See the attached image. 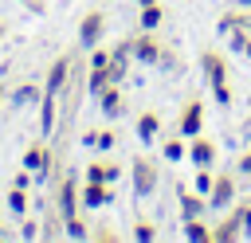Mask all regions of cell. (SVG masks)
<instances>
[{
	"label": "cell",
	"instance_id": "277c9868",
	"mask_svg": "<svg viewBox=\"0 0 251 243\" xmlns=\"http://www.w3.org/2000/svg\"><path fill=\"white\" fill-rule=\"evenodd\" d=\"M102 35H106V12L102 8H90L82 20H78V47H98L102 43Z\"/></svg>",
	"mask_w": 251,
	"mask_h": 243
},
{
	"label": "cell",
	"instance_id": "5b68a950",
	"mask_svg": "<svg viewBox=\"0 0 251 243\" xmlns=\"http://www.w3.org/2000/svg\"><path fill=\"white\" fill-rule=\"evenodd\" d=\"M78 204H82V200H78V180H75L71 172L59 176V184H55V208L63 212V223L78 216Z\"/></svg>",
	"mask_w": 251,
	"mask_h": 243
},
{
	"label": "cell",
	"instance_id": "d590c367",
	"mask_svg": "<svg viewBox=\"0 0 251 243\" xmlns=\"http://www.w3.org/2000/svg\"><path fill=\"white\" fill-rule=\"evenodd\" d=\"M4 35H8V24H4V20H0V39H4Z\"/></svg>",
	"mask_w": 251,
	"mask_h": 243
},
{
	"label": "cell",
	"instance_id": "83f0119b",
	"mask_svg": "<svg viewBox=\"0 0 251 243\" xmlns=\"http://www.w3.org/2000/svg\"><path fill=\"white\" fill-rule=\"evenodd\" d=\"M212 180H216V172H212V169H196V180H192V188L208 196V192H212Z\"/></svg>",
	"mask_w": 251,
	"mask_h": 243
},
{
	"label": "cell",
	"instance_id": "9c48e42d",
	"mask_svg": "<svg viewBox=\"0 0 251 243\" xmlns=\"http://www.w3.org/2000/svg\"><path fill=\"white\" fill-rule=\"evenodd\" d=\"M78 200H82V208H106L114 200V184L110 180H82Z\"/></svg>",
	"mask_w": 251,
	"mask_h": 243
},
{
	"label": "cell",
	"instance_id": "e0dca14e",
	"mask_svg": "<svg viewBox=\"0 0 251 243\" xmlns=\"http://www.w3.org/2000/svg\"><path fill=\"white\" fill-rule=\"evenodd\" d=\"M43 98V86H35V82H24V86H16L12 94H8V102L16 106V110H24V106H31V102H39Z\"/></svg>",
	"mask_w": 251,
	"mask_h": 243
},
{
	"label": "cell",
	"instance_id": "d6a6232c",
	"mask_svg": "<svg viewBox=\"0 0 251 243\" xmlns=\"http://www.w3.org/2000/svg\"><path fill=\"white\" fill-rule=\"evenodd\" d=\"M90 239H94V243H118V231H114V227H94Z\"/></svg>",
	"mask_w": 251,
	"mask_h": 243
},
{
	"label": "cell",
	"instance_id": "7c38bea8",
	"mask_svg": "<svg viewBox=\"0 0 251 243\" xmlns=\"http://www.w3.org/2000/svg\"><path fill=\"white\" fill-rule=\"evenodd\" d=\"M98 106H102V114L114 122V118H122L126 114V98H122V86L118 82H110V86H102L98 90Z\"/></svg>",
	"mask_w": 251,
	"mask_h": 243
},
{
	"label": "cell",
	"instance_id": "484cf974",
	"mask_svg": "<svg viewBox=\"0 0 251 243\" xmlns=\"http://www.w3.org/2000/svg\"><path fill=\"white\" fill-rule=\"evenodd\" d=\"M231 212H235V219L243 223V231H251V196H239V200L231 204Z\"/></svg>",
	"mask_w": 251,
	"mask_h": 243
},
{
	"label": "cell",
	"instance_id": "8fae6325",
	"mask_svg": "<svg viewBox=\"0 0 251 243\" xmlns=\"http://www.w3.org/2000/svg\"><path fill=\"white\" fill-rule=\"evenodd\" d=\"M24 169H31V176L47 180V169H51V149H47L43 141L27 145V149H24Z\"/></svg>",
	"mask_w": 251,
	"mask_h": 243
},
{
	"label": "cell",
	"instance_id": "ab89813d",
	"mask_svg": "<svg viewBox=\"0 0 251 243\" xmlns=\"http://www.w3.org/2000/svg\"><path fill=\"white\" fill-rule=\"evenodd\" d=\"M0 239H8V231H4V223H0Z\"/></svg>",
	"mask_w": 251,
	"mask_h": 243
},
{
	"label": "cell",
	"instance_id": "4fadbf2b",
	"mask_svg": "<svg viewBox=\"0 0 251 243\" xmlns=\"http://www.w3.org/2000/svg\"><path fill=\"white\" fill-rule=\"evenodd\" d=\"M208 212V196L196 192V188H180V219H192V216H204Z\"/></svg>",
	"mask_w": 251,
	"mask_h": 243
},
{
	"label": "cell",
	"instance_id": "ba28073f",
	"mask_svg": "<svg viewBox=\"0 0 251 243\" xmlns=\"http://www.w3.org/2000/svg\"><path fill=\"white\" fill-rule=\"evenodd\" d=\"M216 157H220V145H216L212 137H204V133L188 137V161H192L196 169H212Z\"/></svg>",
	"mask_w": 251,
	"mask_h": 243
},
{
	"label": "cell",
	"instance_id": "f546056e",
	"mask_svg": "<svg viewBox=\"0 0 251 243\" xmlns=\"http://www.w3.org/2000/svg\"><path fill=\"white\" fill-rule=\"evenodd\" d=\"M126 71H129V63H126V59H110V82H118V86H122Z\"/></svg>",
	"mask_w": 251,
	"mask_h": 243
},
{
	"label": "cell",
	"instance_id": "d4e9b609",
	"mask_svg": "<svg viewBox=\"0 0 251 243\" xmlns=\"http://www.w3.org/2000/svg\"><path fill=\"white\" fill-rule=\"evenodd\" d=\"M157 235H161V231H157L153 219H137V223H133V239H137V243H153Z\"/></svg>",
	"mask_w": 251,
	"mask_h": 243
},
{
	"label": "cell",
	"instance_id": "3957f363",
	"mask_svg": "<svg viewBox=\"0 0 251 243\" xmlns=\"http://www.w3.org/2000/svg\"><path fill=\"white\" fill-rule=\"evenodd\" d=\"M71 71H75V55L71 51H63L59 59H51V67H47V82H43V94H63L67 90V82H71Z\"/></svg>",
	"mask_w": 251,
	"mask_h": 243
},
{
	"label": "cell",
	"instance_id": "ac0fdd59",
	"mask_svg": "<svg viewBox=\"0 0 251 243\" xmlns=\"http://www.w3.org/2000/svg\"><path fill=\"white\" fill-rule=\"evenodd\" d=\"M55 118H59V98L43 94L39 98V125H43V133H55Z\"/></svg>",
	"mask_w": 251,
	"mask_h": 243
},
{
	"label": "cell",
	"instance_id": "836d02e7",
	"mask_svg": "<svg viewBox=\"0 0 251 243\" xmlns=\"http://www.w3.org/2000/svg\"><path fill=\"white\" fill-rule=\"evenodd\" d=\"M235 169H239V172H251V149H243V153H239V161H235Z\"/></svg>",
	"mask_w": 251,
	"mask_h": 243
},
{
	"label": "cell",
	"instance_id": "7402d4cb",
	"mask_svg": "<svg viewBox=\"0 0 251 243\" xmlns=\"http://www.w3.org/2000/svg\"><path fill=\"white\" fill-rule=\"evenodd\" d=\"M161 20H165V8H161V4H145L137 24H141L145 31H157V27H161Z\"/></svg>",
	"mask_w": 251,
	"mask_h": 243
},
{
	"label": "cell",
	"instance_id": "9a60e30c",
	"mask_svg": "<svg viewBox=\"0 0 251 243\" xmlns=\"http://www.w3.org/2000/svg\"><path fill=\"white\" fill-rule=\"evenodd\" d=\"M239 235H243V223L235 219V212H227L220 223H212V243H231Z\"/></svg>",
	"mask_w": 251,
	"mask_h": 243
},
{
	"label": "cell",
	"instance_id": "7a4b0ae2",
	"mask_svg": "<svg viewBox=\"0 0 251 243\" xmlns=\"http://www.w3.org/2000/svg\"><path fill=\"white\" fill-rule=\"evenodd\" d=\"M235 200H239V180H235V172H231V169L216 172L212 192H208V208H231Z\"/></svg>",
	"mask_w": 251,
	"mask_h": 243
},
{
	"label": "cell",
	"instance_id": "d6986e66",
	"mask_svg": "<svg viewBox=\"0 0 251 243\" xmlns=\"http://www.w3.org/2000/svg\"><path fill=\"white\" fill-rule=\"evenodd\" d=\"M122 176V165H114V161H94V165H86V180H118Z\"/></svg>",
	"mask_w": 251,
	"mask_h": 243
},
{
	"label": "cell",
	"instance_id": "30bf717a",
	"mask_svg": "<svg viewBox=\"0 0 251 243\" xmlns=\"http://www.w3.org/2000/svg\"><path fill=\"white\" fill-rule=\"evenodd\" d=\"M200 71H204L208 86H216V82H227V59H224L216 47H204V51H200Z\"/></svg>",
	"mask_w": 251,
	"mask_h": 243
},
{
	"label": "cell",
	"instance_id": "8992f818",
	"mask_svg": "<svg viewBox=\"0 0 251 243\" xmlns=\"http://www.w3.org/2000/svg\"><path fill=\"white\" fill-rule=\"evenodd\" d=\"M161 55H165V43L157 39V31H145V27H141V31L133 35V59L145 63V67H157Z\"/></svg>",
	"mask_w": 251,
	"mask_h": 243
},
{
	"label": "cell",
	"instance_id": "1f68e13d",
	"mask_svg": "<svg viewBox=\"0 0 251 243\" xmlns=\"http://www.w3.org/2000/svg\"><path fill=\"white\" fill-rule=\"evenodd\" d=\"M20 239H43V227H39L35 219H24V227H20Z\"/></svg>",
	"mask_w": 251,
	"mask_h": 243
},
{
	"label": "cell",
	"instance_id": "f1b7e54d",
	"mask_svg": "<svg viewBox=\"0 0 251 243\" xmlns=\"http://www.w3.org/2000/svg\"><path fill=\"white\" fill-rule=\"evenodd\" d=\"M118 145V133L114 129H98V137H94V149H102V153H110Z\"/></svg>",
	"mask_w": 251,
	"mask_h": 243
},
{
	"label": "cell",
	"instance_id": "4316f807",
	"mask_svg": "<svg viewBox=\"0 0 251 243\" xmlns=\"http://www.w3.org/2000/svg\"><path fill=\"white\" fill-rule=\"evenodd\" d=\"M110 59H126V63H129V59H133V35H129V39H118V43L110 47Z\"/></svg>",
	"mask_w": 251,
	"mask_h": 243
},
{
	"label": "cell",
	"instance_id": "603a6c76",
	"mask_svg": "<svg viewBox=\"0 0 251 243\" xmlns=\"http://www.w3.org/2000/svg\"><path fill=\"white\" fill-rule=\"evenodd\" d=\"M8 208H12L16 216H24V212H27V188L12 184V188H8Z\"/></svg>",
	"mask_w": 251,
	"mask_h": 243
},
{
	"label": "cell",
	"instance_id": "52a82bcc",
	"mask_svg": "<svg viewBox=\"0 0 251 243\" xmlns=\"http://www.w3.org/2000/svg\"><path fill=\"white\" fill-rule=\"evenodd\" d=\"M176 133H180V137H196V133H204V102H200V98H188V102L180 106Z\"/></svg>",
	"mask_w": 251,
	"mask_h": 243
},
{
	"label": "cell",
	"instance_id": "60d3db41",
	"mask_svg": "<svg viewBox=\"0 0 251 243\" xmlns=\"http://www.w3.org/2000/svg\"><path fill=\"white\" fill-rule=\"evenodd\" d=\"M247 149H251V145H247Z\"/></svg>",
	"mask_w": 251,
	"mask_h": 243
},
{
	"label": "cell",
	"instance_id": "2e32d148",
	"mask_svg": "<svg viewBox=\"0 0 251 243\" xmlns=\"http://www.w3.org/2000/svg\"><path fill=\"white\" fill-rule=\"evenodd\" d=\"M180 235L192 239V243H212V223H204V216H192V219H180Z\"/></svg>",
	"mask_w": 251,
	"mask_h": 243
},
{
	"label": "cell",
	"instance_id": "cb8c5ba5",
	"mask_svg": "<svg viewBox=\"0 0 251 243\" xmlns=\"http://www.w3.org/2000/svg\"><path fill=\"white\" fill-rule=\"evenodd\" d=\"M63 235H67V239H90V227H86L82 216H75V219L63 223Z\"/></svg>",
	"mask_w": 251,
	"mask_h": 243
},
{
	"label": "cell",
	"instance_id": "f35d334b",
	"mask_svg": "<svg viewBox=\"0 0 251 243\" xmlns=\"http://www.w3.org/2000/svg\"><path fill=\"white\" fill-rule=\"evenodd\" d=\"M239 8H251V0H239Z\"/></svg>",
	"mask_w": 251,
	"mask_h": 243
},
{
	"label": "cell",
	"instance_id": "5bb4252c",
	"mask_svg": "<svg viewBox=\"0 0 251 243\" xmlns=\"http://www.w3.org/2000/svg\"><path fill=\"white\" fill-rule=\"evenodd\" d=\"M133 129H137V137H141L145 145L157 141V133H161V114H157V110H141L137 122H133Z\"/></svg>",
	"mask_w": 251,
	"mask_h": 243
},
{
	"label": "cell",
	"instance_id": "8d00e7d4",
	"mask_svg": "<svg viewBox=\"0 0 251 243\" xmlns=\"http://www.w3.org/2000/svg\"><path fill=\"white\" fill-rule=\"evenodd\" d=\"M133 4H141V8H145V4H157V0H133Z\"/></svg>",
	"mask_w": 251,
	"mask_h": 243
},
{
	"label": "cell",
	"instance_id": "6da1fadb",
	"mask_svg": "<svg viewBox=\"0 0 251 243\" xmlns=\"http://www.w3.org/2000/svg\"><path fill=\"white\" fill-rule=\"evenodd\" d=\"M129 184H133V192L145 200V196H153L157 192V184H161V169H157V157H133V165H129Z\"/></svg>",
	"mask_w": 251,
	"mask_h": 243
},
{
	"label": "cell",
	"instance_id": "44dd1931",
	"mask_svg": "<svg viewBox=\"0 0 251 243\" xmlns=\"http://www.w3.org/2000/svg\"><path fill=\"white\" fill-rule=\"evenodd\" d=\"M63 235V212L55 208V200H51V208H47V216H43V239H59Z\"/></svg>",
	"mask_w": 251,
	"mask_h": 243
},
{
	"label": "cell",
	"instance_id": "4dcf8cb0",
	"mask_svg": "<svg viewBox=\"0 0 251 243\" xmlns=\"http://www.w3.org/2000/svg\"><path fill=\"white\" fill-rule=\"evenodd\" d=\"M212 98H216L220 106H231V86H227V82H216V86H212Z\"/></svg>",
	"mask_w": 251,
	"mask_h": 243
},
{
	"label": "cell",
	"instance_id": "74e56055",
	"mask_svg": "<svg viewBox=\"0 0 251 243\" xmlns=\"http://www.w3.org/2000/svg\"><path fill=\"white\" fill-rule=\"evenodd\" d=\"M4 98H8V90H4V86H0V106H4Z\"/></svg>",
	"mask_w": 251,
	"mask_h": 243
},
{
	"label": "cell",
	"instance_id": "ffe728a7",
	"mask_svg": "<svg viewBox=\"0 0 251 243\" xmlns=\"http://www.w3.org/2000/svg\"><path fill=\"white\" fill-rule=\"evenodd\" d=\"M184 141H188V137H165V141H161V157H165V161H184V157H188V145H184Z\"/></svg>",
	"mask_w": 251,
	"mask_h": 243
},
{
	"label": "cell",
	"instance_id": "e575fe53",
	"mask_svg": "<svg viewBox=\"0 0 251 243\" xmlns=\"http://www.w3.org/2000/svg\"><path fill=\"white\" fill-rule=\"evenodd\" d=\"M243 55H247V63H251V35H247V47H243Z\"/></svg>",
	"mask_w": 251,
	"mask_h": 243
}]
</instances>
